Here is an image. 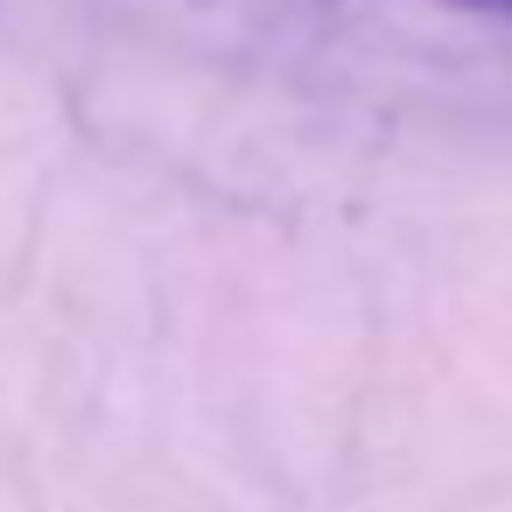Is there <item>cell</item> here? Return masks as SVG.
<instances>
[{
    "label": "cell",
    "mask_w": 512,
    "mask_h": 512,
    "mask_svg": "<svg viewBox=\"0 0 512 512\" xmlns=\"http://www.w3.org/2000/svg\"><path fill=\"white\" fill-rule=\"evenodd\" d=\"M477 8H498V15H512V0H477Z\"/></svg>",
    "instance_id": "1"
}]
</instances>
